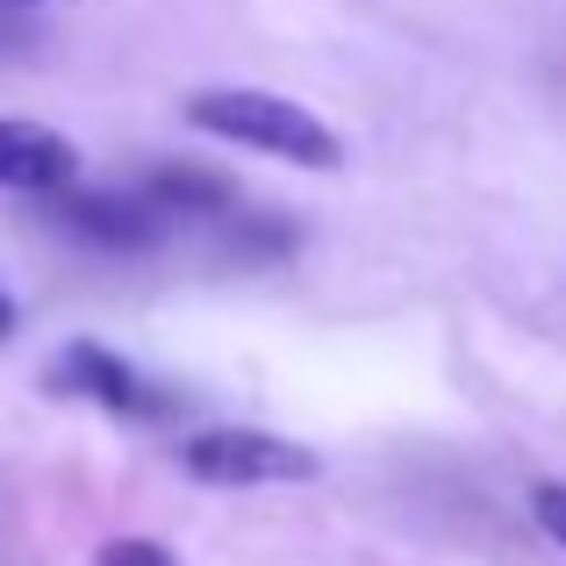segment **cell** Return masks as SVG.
I'll use <instances>...</instances> for the list:
<instances>
[{
	"instance_id": "52a82bcc",
	"label": "cell",
	"mask_w": 566,
	"mask_h": 566,
	"mask_svg": "<svg viewBox=\"0 0 566 566\" xmlns=\"http://www.w3.org/2000/svg\"><path fill=\"white\" fill-rule=\"evenodd\" d=\"M94 566H180V559H172L158 538H108L94 553Z\"/></svg>"
},
{
	"instance_id": "7a4b0ae2",
	"label": "cell",
	"mask_w": 566,
	"mask_h": 566,
	"mask_svg": "<svg viewBox=\"0 0 566 566\" xmlns=\"http://www.w3.org/2000/svg\"><path fill=\"white\" fill-rule=\"evenodd\" d=\"M180 467L208 488H287V481H316L323 459L308 444L280 438V430L222 423V430H193L180 444Z\"/></svg>"
},
{
	"instance_id": "6da1fadb",
	"label": "cell",
	"mask_w": 566,
	"mask_h": 566,
	"mask_svg": "<svg viewBox=\"0 0 566 566\" xmlns=\"http://www.w3.org/2000/svg\"><path fill=\"white\" fill-rule=\"evenodd\" d=\"M187 123L208 129L222 144H251L265 158H287V166L308 172H337L345 166V144L323 115H308L302 101L287 94H265V86H208V94L187 101Z\"/></svg>"
},
{
	"instance_id": "30bf717a",
	"label": "cell",
	"mask_w": 566,
	"mask_h": 566,
	"mask_svg": "<svg viewBox=\"0 0 566 566\" xmlns=\"http://www.w3.org/2000/svg\"><path fill=\"white\" fill-rule=\"evenodd\" d=\"M0 8H51V0H0Z\"/></svg>"
},
{
	"instance_id": "ba28073f",
	"label": "cell",
	"mask_w": 566,
	"mask_h": 566,
	"mask_svg": "<svg viewBox=\"0 0 566 566\" xmlns=\"http://www.w3.org/2000/svg\"><path fill=\"white\" fill-rule=\"evenodd\" d=\"M531 516H538V531L553 545H566V481H538V488H531Z\"/></svg>"
},
{
	"instance_id": "5b68a950",
	"label": "cell",
	"mask_w": 566,
	"mask_h": 566,
	"mask_svg": "<svg viewBox=\"0 0 566 566\" xmlns=\"http://www.w3.org/2000/svg\"><path fill=\"white\" fill-rule=\"evenodd\" d=\"M57 216H65V230L94 237V244H108V251H151L158 230H166V216H158L151 201H137V193H108V187H86V193L65 187Z\"/></svg>"
},
{
	"instance_id": "8992f818",
	"label": "cell",
	"mask_w": 566,
	"mask_h": 566,
	"mask_svg": "<svg viewBox=\"0 0 566 566\" xmlns=\"http://www.w3.org/2000/svg\"><path fill=\"white\" fill-rule=\"evenodd\" d=\"M237 201V187L208 166H158L151 172V208L158 216H222Z\"/></svg>"
},
{
	"instance_id": "9c48e42d",
	"label": "cell",
	"mask_w": 566,
	"mask_h": 566,
	"mask_svg": "<svg viewBox=\"0 0 566 566\" xmlns=\"http://www.w3.org/2000/svg\"><path fill=\"white\" fill-rule=\"evenodd\" d=\"M14 331V302H8V287H0V337Z\"/></svg>"
},
{
	"instance_id": "3957f363",
	"label": "cell",
	"mask_w": 566,
	"mask_h": 566,
	"mask_svg": "<svg viewBox=\"0 0 566 566\" xmlns=\"http://www.w3.org/2000/svg\"><path fill=\"white\" fill-rule=\"evenodd\" d=\"M72 172H80L72 137H57V129H43V123H22V115H0V187L65 193Z\"/></svg>"
},
{
	"instance_id": "277c9868",
	"label": "cell",
	"mask_w": 566,
	"mask_h": 566,
	"mask_svg": "<svg viewBox=\"0 0 566 566\" xmlns=\"http://www.w3.org/2000/svg\"><path fill=\"white\" fill-rule=\"evenodd\" d=\"M57 387H72V395L101 401V409H115V416H166L172 409L158 387H144L137 366L115 359V352H101V345H65V359H57Z\"/></svg>"
}]
</instances>
